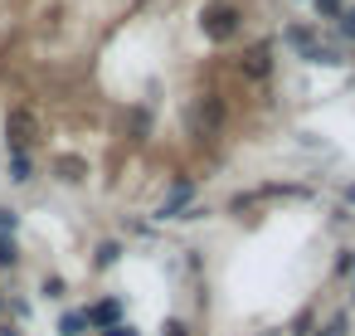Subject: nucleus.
Instances as JSON below:
<instances>
[{
  "label": "nucleus",
  "instance_id": "aec40b11",
  "mask_svg": "<svg viewBox=\"0 0 355 336\" xmlns=\"http://www.w3.org/2000/svg\"><path fill=\"white\" fill-rule=\"evenodd\" d=\"M350 297H355V249H350Z\"/></svg>",
  "mask_w": 355,
  "mask_h": 336
},
{
  "label": "nucleus",
  "instance_id": "7ed1b4c3",
  "mask_svg": "<svg viewBox=\"0 0 355 336\" xmlns=\"http://www.w3.org/2000/svg\"><path fill=\"white\" fill-rule=\"evenodd\" d=\"M35 142H40V117L30 108H10L6 112V146H10V156H30Z\"/></svg>",
  "mask_w": 355,
  "mask_h": 336
},
{
  "label": "nucleus",
  "instance_id": "f257e3e1",
  "mask_svg": "<svg viewBox=\"0 0 355 336\" xmlns=\"http://www.w3.org/2000/svg\"><path fill=\"white\" fill-rule=\"evenodd\" d=\"M200 30H205V40L229 44V40L243 30V10L229 6V0H214V6H205V15H200Z\"/></svg>",
  "mask_w": 355,
  "mask_h": 336
},
{
  "label": "nucleus",
  "instance_id": "4468645a",
  "mask_svg": "<svg viewBox=\"0 0 355 336\" xmlns=\"http://www.w3.org/2000/svg\"><path fill=\"white\" fill-rule=\"evenodd\" d=\"M15 224H20V215H15V210H0V229L15 234Z\"/></svg>",
  "mask_w": 355,
  "mask_h": 336
},
{
  "label": "nucleus",
  "instance_id": "f03ea898",
  "mask_svg": "<svg viewBox=\"0 0 355 336\" xmlns=\"http://www.w3.org/2000/svg\"><path fill=\"white\" fill-rule=\"evenodd\" d=\"M219 132H224V98L219 93H200L195 108H190V137L214 142Z\"/></svg>",
  "mask_w": 355,
  "mask_h": 336
},
{
  "label": "nucleus",
  "instance_id": "ddd939ff",
  "mask_svg": "<svg viewBox=\"0 0 355 336\" xmlns=\"http://www.w3.org/2000/svg\"><path fill=\"white\" fill-rule=\"evenodd\" d=\"M316 15H326V20L340 15V0H316Z\"/></svg>",
  "mask_w": 355,
  "mask_h": 336
},
{
  "label": "nucleus",
  "instance_id": "0eeeda50",
  "mask_svg": "<svg viewBox=\"0 0 355 336\" xmlns=\"http://www.w3.org/2000/svg\"><path fill=\"white\" fill-rule=\"evenodd\" d=\"M239 74H248V78H268L272 74V54H268V44H258V49H248L243 59H239Z\"/></svg>",
  "mask_w": 355,
  "mask_h": 336
},
{
  "label": "nucleus",
  "instance_id": "6ab92c4d",
  "mask_svg": "<svg viewBox=\"0 0 355 336\" xmlns=\"http://www.w3.org/2000/svg\"><path fill=\"white\" fill-rule=\"evenodd\" d=\"M345 35L355 40V10H345Z\"/></svg>",
  "mask_w": 355,
  "mask_h": 336
},
{
  "label": "nucleus",
  "instance_id": "6e6552de",
  "mask_svg": "<svg viewBox=\"0 0 355 336\" xmlns=\"http://www.w3.org/2000/svg\"><path fill=\"white\" fill-rule=\"evenodd\" d=\"M10 180H15V185L35 180V166H30V156H10Z\"/></svg>",
  "mask_w": 355,
  "mask_h": 336
},
{
  "label": "nucleus",
  "instance_id": "f8f14e48",
  "mask_svg": "<svg viewBox=\"0 0 355 336\" xmlns=\"http://www.w3.org/2000/svg\"><path fill=\"white\" fill-rule=\"evenodd\" d=\"M59 171H64V180H83V176H78L83 161H59Z\"/></svg>",
  "mask_w": 355,
  "mask_h": 336
},
{
  "label": "nucleus",
  "instance_id": "412c9836",
  "mask_svg": "<svg viewBox=\"0 0 355 336\" xmlns=\"http://www.w3.org/2000/svg\"><path fill=\"white\" fill-rule=\"evenodd\" d=\"M345 200H350V205H355V185H345Z\"/></svg>",
  "mask_w": 355,
  "mask_h": 336
},
{
  "label": "nucleus",
  "instance_id": "1a4fd4ad",
  "mask_svg": "<svg viewBox=\"0 0 355 336\" xmlns=\"http://www.w3.org/2000/svg\"><path fill=\"white\" fill-rule=\"evenodd\" d=\"M59 331H64V336H83V331H88V321H83V312H64V321H59Z\"/></svg>",
  "mask_w": 355,
  "mask_h": 336
},
{
  "label": "nucleus",
  "instance_id": "2eb2a0df",
  "mask_svg": "<svg viewBox=\"0 0 355 336\" xmlns=\"http://www.w3.org/2000/svg\"><path fill=\"white\" fill-rule=\"evenodd\" d=\"M44 297H64V278H44Z\"/></svg>",
  "mask_w": 355,
  "mask_h": 336
},
{
  "label": "nucleus",
  "instance_id": "9b49d317",
  "mask_svg": "<svg viewBox=\"0 0 355 336\" xmlns=\"http://www.w3.org/2000/svg\"><path fill=\"white\" fill-rule=\"evenodd\" d=\"M117 253H122V249H117V244L107 239V244L98 249V268H112V263H117Z\"/></svg>",
  "mask_w": 355,
  "mask_h": 336
},
{
  "label": "nucleus",
  "instance_id": "a211bd4d",
  "mask_svg": "<svg viewBox=\"0 0 355 336\" xmlns=\"http://www.w3.org/2000/svg\"><path fill=\"white\" fill-rule=\"evenodd\" d=\"M103 336H137V331H132V326H127V321H122V326H107V331H103Z\"/></svg>",
  "mask_w": 355,
  "mask_h": 336
},
{
  "label": "nucleus",
  "instance_id": "f3484780",
  "mask_svg": "<svg viewBox=\"0 0 355 336\" xmlns=\"http://www.w3.org/2000/svg\"><path fill=\"white\" fill-rule=\"evenodd\" d=\"M340 331H345V317H336V321H331L326 331H316V336H340Z\"/></svg>",
  "mask_w": 355,
  "mask_h": 336
},
{
  "label": "nucleus",
  "instance_id": "20e7f679",
  "mask_svg": "<svg viewBox=\"0 0 355 336\" xmlns=\"http://www.w3.org/2000/svg\"><path fill=\"white\" fill-rule=\"evenodd\" d=\"M282 40H287L306 64H340V54H336V49H326V44H316V35H311V30H302V25H287V30H282Z\"/></svg>",
  "mask_w": 355,
  "mask_h": 336
},
{
  "label": "nucleus",
  "instance_id": "39448f33",
  "mask_svg": "<svg viewBox=\"0 0 355 336\" xmlns=\"http://www.w3.org/2000/svg\"><path fill=\"white\" fill-rule=\"evenodd\" d=\"M83 321H88L93 331H107V326H122V302H117V297H103V302H93V307L83 312Z\"/></svg>",
  "mask_w": 355,
  "mask_h": 336
},
{
  "label": "nucleus",
  "instance_id": "9d476101",
  "mask_svg": "<svg viewBox=\"0 0 355 336\" xmlns=\"http://www.w3.org/2000/svg\"><path fill=\"white\" fill-rule=\"evenodd\" d=\"M15 234H0V268H15Z\"/></svg>",
  "mask_w": 355,
  "mask_h": 336
},
{
  "label": "nucleus",
  "instance_id": "dca6fc26",
  "mask_svg": "<svg viewBox=\"0 0 355 336\" xmlns=\"http://www.w3.org/2000/svg\"><path fill=\"white\" fill-rule=\"evenodd\" d=\"M161 336H190V331H185V321H175V317H171V321L161 326Z\"/></svg>",
  "mask_w": 355,
  "mask_h": 336
},
{
  "label": "nucleus",
  "instance_id": "423d86ee",
  "mask_svg": "<svg viewBox=\"0 0 355 336\" xmlns=\"http://www.w3.org/2000/svg\"><path fill=\"white\" fill-rule=\"evenodd\" d=\"M190 195H195V185H190V180H175V185H171V195L161 200V210H156V215H161V219H180V215L190 210Z\"/></svg>",
  "mask_w": 355,
  "mask_h": 336
}]
</instances>
